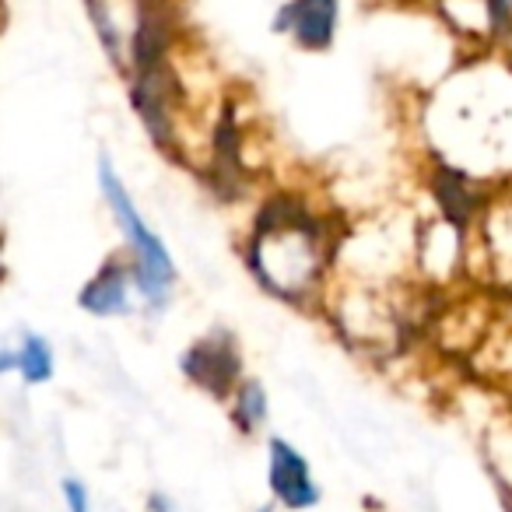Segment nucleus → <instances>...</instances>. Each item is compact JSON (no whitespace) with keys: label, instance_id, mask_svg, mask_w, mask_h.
<instances>
[{"label":"nucleus","instance_id":"obj_9","mask_svg":"<svg viewBox=\"0 0 512 512\" xmlns=\"http://www.w3.org/2000/svg\"><path fill=\"white\" fill-rule=\"evenodd\" d=\"M344 0H281L271 32L302 53H327L341 36Z\"/></svg>","mask_w":512,"mask_h":512},{"label":"nucleus","instance_id":"obj_11","mask_svg":"<svg viewBox=\"0 0 512 512\" xmlns=\"http://www.w3.org/2000/svg\"><path fill=\"white\" fill-rule=\"evenodd\" d=\"M15 348H18V383L25 390H43L57 379V344L50 341V334L36 327L15 330Z\"/></svg>","mask_w":512,"mask_h":512},{"label":"nucleus","instance_id":"obj_16","mask_svg":"<svg viewBox=\"0 0 512 512\" xmlns=\"http://www.w3.org/2000/svg\"><path fill=\"white\" fill-rule=\"evenodd\" d=\"M498 15V29H502V46L512 50V0H491Z\"/></svg>","mask_w":512,"mask_h":512},{"label":"nucleus","instance_id":"obj_8","mask_svg":"<svg viewBox=\"0 0 512 512\" xmlns=\"http://www.w3.org/2000/svg\"><path fill=\"white\" fill-rule=\"evenodd\" d=\"M74 306L88 316V320H130L141 316V299H137L134 271L130 260L123 256V249L109 253L88 281L74 295Z\"/></svg>","mask_w":512,"mask_h":512},{"label":"nucleus","instance_id":"obj_6","mask_svg":"<svg viewBox=\"0 0 512 512\" xmlns=\"http://www.w3.org/2000/svg\"><path fill=\"white\" fill-rule=\"evenodd\" d=\"M267 495L281 512H313L323 502V484L306 449L285 435H267Z\"/></svg>","mask_w":512,"mask_h":512},{"label":"nucleus","instance_id":"obj_13","mask_svg":"<svg viewBox=\"0 0 512 512\" xmlns=\"http://www.w3.org/2000/svg\"><path fill=\"white\" fill-rule=\"evenodd\" d=\"M57 491H60L64 512H95V495L81 474H64L57 481Z\"/></svg>","mask_w":512,"mask_h":512},{"label":"nucleus","instance_id":"obj_15","mask_svg":"<svg viewBox=\"0 0 512 512\" xmlns=\"http://www.w3.org/2000/svg\"><path fill=\"white\" fill-rule=\"evenodd\" d=\"M18 369V348H15V334L0 337V379L15 376Z\"/></svg>","mask_w":512,"mask_h":512},{"label":"nucleus","instance_id":"obj_19","mask_svg":"<svg viewBox=\"0 0 512 512\" xmlns=\"http://www.w3.org/2000/svg\"><path fill=\"white\" fill-rule=\"evenodd\" d=\"M249 512H281V509H278V505H274V502H264V505H253V509H249Z\"/></svg>","mask_w":512,"mask_h":512},{"label":"nucleus","instance_id":"obj_14","mask_svg":"<svg viewBox=\"0 0 512 512\" xmlns=\"http://www.w3.org/2000/svg\"><path fill=\"white\" fill-rule=\"evenodd\" d=\"M144 512H183V505L169 488H151L144 495Z\"/></svg>","mask_w":512,"mask_h":512},{"label":"nucleus","instance_id":"obj_2","mask_svg":"<svg viewBox=\"0 0 512 512\" xmlns=\"http://www.w3.org/2000/svg\"><path fill=\"white\" fill-rule=\"evenodd\" d=\"M341 225L302 193H271L256 207L242 239V264L253 285L295 309H320L334 274Z\"/></svg>","mask_w":512,"mask_h":512},{"label":"nucleus","instance_id":"obj_1","mask_svg":"<svg viewBox=\"0 0 512 512\" xmlns=\"http://www.w3.org/2000/svg\"><path fill=\"white\" fill-rule=\"evenodd\" d=\"M421 134L439 172L512 186V50L460 53L421 102Z\"/></svg>","mask_w":512,"mask_h":512},{"label":"nucleus","instance_id":"obj_5","mask_svg":"<svg viewBox=\"0 0 512 512\" xmlns=\"http://www.w3.org/2000/svg\"><path fill=\"white\" fill-rule=\"evenodd\" d=\"M484 264V285H512V186L495 190L467 225V271Z\"/></svg>","mask_w":512,"mask_h":512},{"label":"nucleus","instance_id":"obj_7","mask_svg":"<svg viewBox=\"0 0 512 512\" xmlns=\"http://www.w3.org/2000/svg\"><path fill=\"white\" fill-rule=\"evenodd\" d=\"M414 271L428 285L449 288L467 274V225L449 214H435L414 232Z\"/></svg>","mask_w":512,"mask_h":512},{"label":"nucleus","instance_id":"obj_3","mask_svg":"<svg viewBox=\"0 0 512 512\" xmlns=\"http://www.w3.org/2000/svg\"><path fill=\"white\" fill-rule=\"evenodd\" d=\"M95 186H99L102 204H106L109 218H113L116 232H120L123 256L130 260V271H134L141 316L158 320V316L169 313L172 302H176V288H179L176 256H172L169 242L158 235V228L144 218L134 190L127 186L123 172L116 169L109 151H102L99 162H95Z\"/></svg>","mask_w":512,"mask_h":512},{"label":"nucleus","instance_id":"obj_18","mask_svg":"<svg viewBox=\"0 0 512 512\" xmlns=\"http://www.w3.org/2000/svg\"><path fill=\"white\" fill-rule=\"evenodd\" d=\"M8 278V264H4V239H0V285Z\"/></svg>","mask_w":512,"mask_h":512},{"label":"nucleus","instance_id":"obj_17","mask_svg":"<svg viewBox=\"0 0 512 512\" xmlns=\"http://www.w3.org/2000/svg\"><path fill=\"white\" fill-rule=\"evenodd\" d=\"M372 4H379V8H414V4H421L425 8V0H372Z\"/></svg>","mask_w":512,"mask_h":512},{"label":"nucleus","instance_id":"obj_4","mask_svg":"<svg viewBox=\"0 0 512 512\" xmlns=\"http://www.w3.org/2000/svg\"><path fill=\"white\" fill-rule=\"evenodd\" d=\"M179 376L204 397L225 404L235 383L246 376V358H242L239 337L228 327H211L207 334H200L179 355Z\"/></svg>","mask_w":512,"mask_h":512},{"label":"nucleus","instance_id":"obj_12","mask_svg":"<svg viewBox=\"0 0 512 512\" xmlns=\"http://www.w3.org/2000/svg\"><path fill=\"white\" fill-rule=\"evenodd\" d=\"M488 463L495 470V477L502 481V488L512 495V425L491 428L488 435Z\"/></svg>","mask_w":512,"mask_h":512},{"label":"nucleus","instance_id":"obj_10","mask_svg":"<svg viewBox=\"0 0 512 512\" xmlns=\"http://www.w3.org/2000/svg\"><path fill=\"white\" fill-rule=\"evenodd\" d=\"M228 425L239 439H260L271 428V390L260 376H242L225 400Z\"/></svg>","mask_w":512,"mask_h":512}]
</instances>
